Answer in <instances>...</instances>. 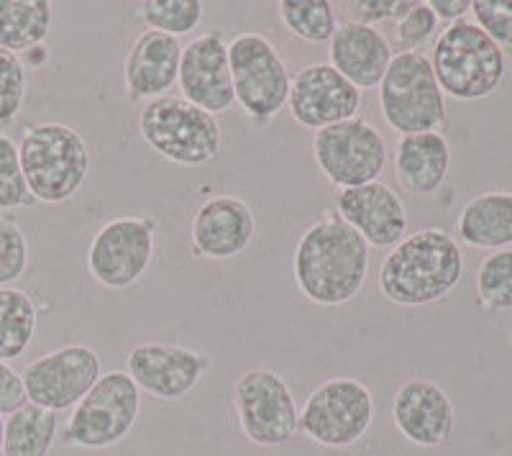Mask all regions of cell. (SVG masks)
Here are the masks:
<instances>
[{"mask_svg": "<svg viewBox=\"0 0 512 456\" xmlns=\"http://www.w3.org/2000/svg\"><path fill=\"white\" fill-rule=\"evenodd\" d=\"M29 403L26 385L21 372L11 367L8 362H0V416H11Z\"/></svg>", "mask_w": 512, "mask_h": 456, "instance_id": "36", "label": "cell"}, {"mask_svg": "<svg viewBox=\"0 0 512 456\" xmlns=\"http://www.w3.org/2000/svg\"><path fill=\"white\" fill-rule=\"evenodd\" d=\"M374 395L356 377L320 382L300 408L297 431L323 449H349L367 436L374 421Z\"/></svg>", "mask_w": 512, "mask_h": 456, "instance_id": "8", "label": "cell"}, {"mask_svg": "<svg viewBox=\"0 0 512 456\" xmlns=\"http://www.w3.org/2000/svg\"><path fill=\"white\" fill-rule=\"evenodd\" d=\"M139 134L152 152L180 167H205L223 152L218 118L182 95L146 100L139 111Z\"/></svg>", "mask_w": 512, "mask_h": 456, "instance_id": "5", "label": "cell"}, {"mask_svg": "<svg viewBox=\"0 0 512 456\" xmlns=\"http://www.w3.org/2000/svg\"><path fill=\"white\" fill-rule=\"evenodd\" d=\"M233 95L246 118L256 126H267L287 108L290 98V67L282 59L280 49L264 34L233 36L228 41Z\"/></svg>", "mask_w": 512, "mask_h": 456, "instance_id": "7", "label": "cell"}, {"mask_svg": "<svg viewBox=\"0 0 512 456\" xmlns=\"http://www.w3.org/2000/svg\"><path fill=\"white\" fill-rule=\"evenodd\" d=\"M103 375V359L88 344H64L29 362L21 372L29 403L52 413L72 410Z\"/></svg>", "mask_w": 512, "mask_h": 456, "instance_id": "13", "label": "cell"}, {"mask_svg": "<svg viewBox=\"0 0 512 456\" xmlns=\"http://www.w3.org/2000/svg\"><path fill=\"white\" fill-rule=\"evenodd\" d=\"M361 90L328 62H315L292 75L287 111L303 129L323 131L359 116Z\"/></svg>", "mask_w": 512, "mask_h": 456, "instance_id": "15", "label": "cell"}, {"mask_svg": "<svg viewBox=\"0 0 512 456\" xmlns=\"http://www.w3.org/2000/svg\"><path fill=\"white\" fill-rule=\"evenodd\" d=\"M392 421L408 444L438 449L448 444L456 428L454 400L438 382L413 377L397 387L392 398Z\"/></svg>", "mask_w": 512, "mask_h": 456, "instance_id": "18", "label": "cell"}, {"mask_svg": "<svg viewBox=\"0 0 512 456\" xmlns=\"http://www.w3.org/2000/svg\"><path fill=\"white\" fill-rule=\"evenodd\" d=\"M157 254V221L118 216L98 228L88 246V272L105 290H128L149 272Z\"/></svg>", "mask_w": 512, "mask_h": 456, "instance_id": "12", "label": "cell"}, {"mask_svg": "<svg viewBox=\"0 0 512 456\" xmlns=\"http://www.w3.org/2000/svg\"><path fill=\"white\" fill-rule=\"evenodd\" d=\"M280 21L295 39L305 44H328L338 29V16L328 0H282Z\"/></svg>", "mask_w": 512, "mask_h": 456, "instance_id": "27", "label": "cell"}, {"mask_svg": "<svg viewBox=\"0 0 512 456\" xmlns=\"http://www.w3.org/2000/svg\"><path fill=\"white\" fill-rule=\"evenodd\" d=\"M438 21L436 13L431 11L428 3H415L410 6V11L392 24V49H400L402 52H420V49L428 44V41L436 36L438 31Z\"/></svg>", "mask_w": 512, "mask_h": 456, "instance_id": "33", "label": "cell"}, {"mask_svg": "<svg viewBox=\"0 0 512 456\" xmlns=\"http://www.w3.org/2000/svg\"><path fill=\"white\" fill-rule=\"evenodd\" d=\"M54 26L49 0H0V49L26 54L44 47Z\"/></svg>", "mask_w": 512, "mask_h": 456, "instance_id": "24", "label": "cell"}, {"mask_svg": "<svg viewBox=\"0 0 512 456\" xmlns=\"http://www.w3.org/2000/svg\"><path fill=\"white\" fill-rule=\"evenodd\" d=\"M59 431L57 413L26 403L6 418L3 456H49Z\"/></svg>", "mask_w": 512, "mask_h": 456, "instance_id": "25", "label": "cell"}, {"mask_svg": "<svg viewBox=\"0 0 512 456\" xmlns=\"http://www.w3.org/2000/svg\"><path fill=\"white\" fill-rule=\"evenodd\" d=\"M379 111L384 123L400 136L446 126V95L423 52H397L392 57L390 70L379 82Z\"/></svg>", "mask_w": 512, "mask_h": 456, "instance_id": "6", "label": "cell"}, {"mask_svg": "<svg viewBox=\"0 0 512 456\" xmlns=\"http://www.w3.org/2000/svg\"><path fill=\"white\" fill-rule=\"evenodd\" d=\"M410 6H413V0H402V3L400 0H364V3H349V21L379 29V24H395V21H400V18L410 11Z\"/></svg>", "mask_w": 512, "mask_h": 456, "instance_id": "35", "label": "cell"}, {"mask_svg": "<svg viewBox=\"0 0 512 456\" xmlns=\"http://www.w3.org/2000/svg\"><path fill=\"white\" fill-rule=\"evenodd\" d=\"M456 234L472 249L500 252L512 249V193L510 190H487L474 195L461 208Z\"/></svg>", "mask_w": 512, "mask_h": 456, "instance_id": "23", "label": "cell"}, {"mask_svg": "<svg viewBox=\"0 0 512 456\" xmlns=\"http://www.w3.org/2000/svg\"><path fill=\"white\" fill-rule=\"evenodd\" d=\"M472 16L502 52L512 49V0H472Z\"/></svg>", "mask_w": 512, "mask_h": 456, "instance_id": "34", "label": "cell"}, {"mask_svg": "<svg viewBox=\"0 0 512 456\" xmlns=\"http://www.w3.org/2000/svg\"><path fill=\"white\" fill-rule=\"evenodd\" d=\"M177 85L182 98L216 118L236 103L228 41L221 29L203 31L182 47Z\"/></svg>", "mask_w": 512, "mask_h": 456, "instance_id": "16", "label": "cell"}, {"mask_svg": "<svg viewBox=\"0 0 512 456\" xmlns=\"http://www.w3.org/2000/svg\"><path fill=\"white\" fill-rule=\"evenodd\" d=\"M369 264V244L336 213L305 228L292 252L297 290L320 308H338L359 298L361 287L367 285Z\"/></svg>", "mask_w": 512, "mask_h": 456, "instance_id": "1", "label": "cell"}, {"mask_svg": "<svg viewBox=\"0 0 512 456\" xmlns=\"http://www.w3.org/2000/svg\"><path fill=\"white\" fill-rule=\"evenodd\" d=\"M477 300L484 310H512V249L482 259L477 269Z\"/></svg>", "mask_w": 512, "mask_h": 456, "instance_id": "29", "label": "cell"}, {"mask_svg": "<svg viewBox=\"0 0 512 456\" xmlns=\"http://www.w3.org/2000/svg\"><path fill=\"white\" fill-rule=\"evenodd\" d=\"M233 410L244 439L259 449H280L300 433V410L292 387L280 372L269 367L246 369L236 380Z\"/></svg>", "mask_w": 512, "mask_h": 456, "instance_id": "10", "label": "cell"}, {"mask_svg": "<svg viewBox=\"0 0 512 456\" xmlns=\"http://www.w3.org/2000/svg\"><path fill=\"white\" fill-rule=\"evenodd\" d=\"M3 433H6V418L0 416V456H3Z\"/></svg>", "mask_w": 512, "mask_h": 456, "instance_id": "38", "label": "cell"}, {"mask_svg": "<svg viewBox=\"0 0 512 456\" xmlns=\"http://www.w3.org/2000/svg\"><path fill=\"white\" fill-rule=\"evenodd\" d=\"M428 6L436 13L438 21L448 26L456 24V21H464L466 13H472V0H431Z\"/></svg>", "mask_w": 512, "mask_h": 456, "instance_id": "37", "label": "cell"}, {"mask_svg": "<svg viewBox=\"0 0 512 456\" xmlns=\"http://www.w3.org/2000/svg\"><path fill=\"white\" fill-rule=\"evenodd\" d=\"M18 157L36 203H67L88 180L90 149L80 131L67 123L26 126L18 141Z\"/></svg>", "mask_w": 512, "mask_h": 456, "instance_id": "3", "label": "cell"}, {"mask_svg": "<svg viewBox=\"0 0 512 456\" xmlns=\"http://www.w3.org/2000/svg\"><path fill=\"white\" fill-rule=\"evenodd\" d=\"M451 170V144L441 131L400 136L395 147V177L415 198L436 195Z\"/></svg>", "mask_w": 512, "mask_h": 456, "instance_id": "22", "label": "cell"}, {"mask_svg": "<svg viewBox=\"0 0 512 456\" xmlns=\"http://www.w3.org/2000/svg\"><path fill=\"white\" fill-rule=\"evenodd\" d=\"M395 57L390 36L374 26L356 24V21H341L328 41V65L346 77V80L364 90L379 88L384 72L390 70Z\"/></svg>", "mask_w": 512, "mask_h": 456, "instance_id": "21", "label": "cell"}, {"mask_svg": "<svg viewBox=\"0 0 512 456\" xmlns=\"http://www.w3.org/2000/svg\"><path fill=\"white\" fill-rule=\"evenodd\" d=\"M136 16L149 31L180 39L198 29L205 16V3L200 0H144L136 6Z\"/></svg>", "mask_w": 512, "mask_h": 456, "instance_id": "28", "label": "cell"}, {"mask_svg": "<svg viewBox=\"0 0 512 456\" xmlns=\"http://www.w3.org/2000/svg\"><path fill=\"white\" fill-rule=\"evenodd\" d=\"M34 203L21 170L18 144L8 134H0V211H21Z\"/></svg>", "mask_w": 512, "mask_h": 456, "instance_id": "30", "label": "cell"}, {"mask_svg": "<svg viewBox=\"0 0 512 456\" xmlns=\"http://www.w3.org/2000/svg\"><path fill=\"white\" fill-rule=\"evenodd\" d=\"M336 216L354 228L369 249H392L408 236V208L390 185L379 180L341 190L336 195Z\"/></svg>", "mask_w": 512, "mask_h": 456, "instance_id": "19", "label": "cell"}, {"mask_svg": "<svg viewBox=\"0 0 512 456\" xmlns=\"http://www.w3.org/2000/svg\"><path fill=\"white\" fill-rule=\"evenodd\" d=\"M29 77H26L24 59L18 54L0 49V126L16 121L24 108Z\"/></svg>", "mask_w": 512, "mask_h": 456, "instance_id": "32", "label": "cell"}, {"mask_svg": "<svg viewBox=\"0 0 512 456\" xmlns=\"http://www.w3.org/2000/svg\"><path fill=\"white\" fill-rule=\"evenodd\" d=\"M180 59V39L159 34V31H141L123 59L126 98L131 103H146V100L169 95V90L177 85Z\"/></svg>", "mask_w": 512, "mask_h": 456, "instance_id": "20", "label": "cell"}, {"mask_svg": "<svg viewBox=\"0 0 512 456\" xmlns=\"http://www.w3.org/2000/svg\"><path fill=\"white\" fill-rule=\"evenodd\" d=\"M464 277V252L443 228L408 234L379 267V290L402 308H423L448 298Z\"/></svg>", "mask_w": 512, "mask_h": 456, "instance_id": "2", "label": "cell"}, {"mask_svg": "<svg viewBox=\"0 0 512 456\" xmlns=\"http://www.w3.org/2000/svg\"><path fill=\"white\" fill-rule=\"evenodd\" d=\"M29 269V239L13 216H0V287H13Z\"/></svg>", "mask_w": 512, "mask_h": 456, "instance_id": "31", "label": "cell"}, {"mask_svg": "<svg viewBox=\"0 0 512 456\" xmlns=\"http://www.w3.org/2000/svg\"><path fill=\"white\" fill-rule=\"evenodd\" d=\"M254 236L256 216L239 195H213L192 213L190 249L195 257L226 262L244 254Z\"/></svg>", "mask_w": 512, "mask_h": 456, "instance_id": "17", "label": "cell"}, {"mask_svg": "<svg viewBox=\"0 0 512 456\" xmlns=\"http://www.w3.org/2000/svg\"><path fill=\"white\" fill-rule=\"evenodd\" d=\"M39 310L34 298L18 287H0V362L24 357L34 344Z\"/></svg>", "mask_w": 512, "mask_h": 456, "instance_id": "26", "label": "cell"}, {"mask_svg": "<svg viewBox=\"0 0 512 456\" xmlns=\"http://www.w3.org/2000/svg\"><path fill=\"white\" fill-rule=\"evenodd\" d=\"M387 139L367 118L336 123L313 136V159L320 175L338 190L359 188L382 177L387 167Z\"/></svg>", "mask_w": 512, "mask_h": 456, "instance_id": "11", "label": "cell"}, {"mask_svg": "<svg viewBox=\"0 0 512 456\" xmlns=\"http://www.w3.org/2000/svg\"><path fill=\"white\" fill-rule=\"evenodd\" d=\"M428 59L441 93L461 103L489 98L505 77V52L466 18L438 34Z\"/></svg>", "mask_w": 512, "mask_h": 456, "instance_id": "4", "label": "cell"}, {"mask_svg": "<svg viewBox=\"0 0 512 456\" xmlns=\"http://www.w3.org/2000/svg\"><path fill=\"white\" fill-rule=\"evenodd\" d=\"M213 359L198 349L164 341H146L126 354V372L141 392L175 403L203 382Z\"/></svg>", "mask_w": 512, "mask_h": 456, "instance_id": "14", "label": "cell"}, {"mask_svg": "<svg viewBox=\"0 0 512 456\" xmlns=\"http://www.w3.org/2000/svg\"><path fill=\"white\" fill-rule=\"evenodd\" d=\"M141 413V390L128 372H103L93 390L72 408L64 439L80 449H111L128 439Z\"/></svg>", "mask_w": 512, "mask_h": 456, "instance_id": "9", "label": "cell"}]
</instances>
